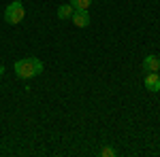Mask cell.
Wrapping results in <instances>:
<instances>
[{
	"mask_svg": "<svg viewBox=\"0 0 160 157\" xmlns=\"http://www.w3.org/2000/svg\"><path fill=\"white\" fill-rule=\"evenodd\" d=\"M13 68H15V74L19 79L28 81V79H34V76H38L43 72V62L38 58H22V60L15 62Z\"/></svg>",
	"mask_w": 160,
	"mask_h": 157,
	"instance_id": "obj_1",
	"label": "cell"
},
{
	"mask_svg": "<svg viewBox=\"0 0 160 157\" xmlns=\"http://www.w3.org/2000/svg\"><path fill=\"white\" fill-rule=\"evenodd\" d=\"M24 15H26V9L22 4V0H13L11 4L4 9V21L11 25H17V24H22Z\"/></svg>",
	"mask_w": 160,
	"mask_h": 157,
	"instance_id": "obj_2",
	"label": "cell"
},
{
	"mask_svg": "<svg viewBox=\"0 0 160 157\" xmlns=\"http://www.w3.org/2000/svg\"><path fill=\"white\" fill-rule=\"evenodd\" d=\"M145 89L148 91H160V74L158 72H145Z\"/></svg>",
	"mask_w": 160,
	"mask_h": 157,
	"instance_id": "obj_3",
	"label": "cell"
},
{
	"mask_svg": "<svg viewBox=\"0 0 160 157\" xmlns=\"http://www.w3.org/2000/svg\"><path fill=\"white\" fill-rule=\"evenodd\" d=\"M141 68H143V72H158L160 70V58L158 55H148L143 64H141Z\"/></svg>",
	"mask_w": 160,
	"mask_h": 157,
	"instance_id": "obj_4",
	"label": "cell"
},
{
	"mask_svg": "<svg viewBox=\"0 0 160 157\" xmlns=\"http://www.w3.org/2000/svg\"><path fill=\"white\" fill-rule=\"evenodd\" d=\"M71 19H73V24L77 25V28H88V25H90V15H88V11H77V9H75Z\"/></svg>",
	"mask_w": 160,
	"mask_h": 157,
	"instance_id": "obj_5",
	"label": "cell"
},
{
	"mask_svg": "<svg viewBox=\"0 0 160 157\" xmlns=\"http://www.w3.org/2000/svg\"><path fill=\"white\" fill-rule=\"evenodd\" d=\"M75 13V7L68 2V4H60L58 7V19H71Z\"/></svg>",
	"mask_w": 160,
	"mask_h": 157,
	"instance_id": "obj_6",
	"label": "cell"
},
{
	"mask_svg": "<svg viewBox=\"0 0 160 157\" xmlns=\"http://www.w3.org/2000/svg\"><path fill=\"white\" fill-rule=\"evenodd\" d=\"M71 4H73L77 11H88L90 4H92V0H71Z\"/></svg>",
	"mask_w": 160,
	"mask_h": 157,
	"instance_id": "obj_7",
	"label": "cell"
},
{
	"mask_svg": "<svg viewBox=\"0 0 160 157\" xmlns=\"http://www.w3.org/2000/svg\"><path fill=\"white\" fill-rule=\"evenodd\" d=\"M98 155L100 157H115V155H118V151H115L113 146H102V149L98 151Z\"/></svg>",
	"mask_w": 160,
	"mask_h": 157,
	"instance_id": "obj_8",
	"label": "cell"
},
{
	"mask_svg": "<svg viewBox=\"0 0 160 157\" xmlns=\"http://www.w3.org/2000/svg\"><path fill=\"white\" fill-rule=\"evenodd\" d=\"M2 74H4V66L0 64V76H2Z\"/></svg>",
	"mask_w": 160,
	"mask_h": 157,
	"instance_id": "obj_9",
	"label": "cell"
}]
</instances>
